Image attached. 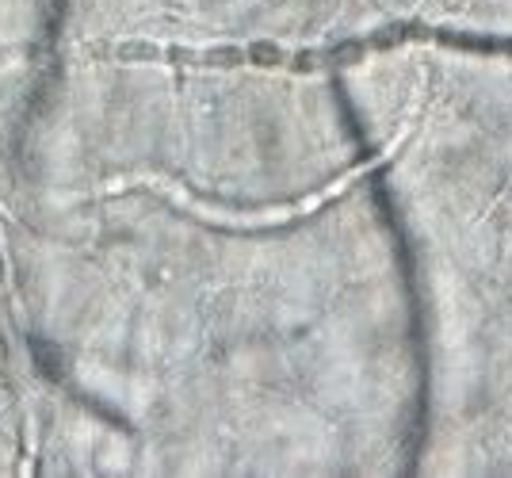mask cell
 <instances>
[{
	"label": "cell",
	"instance_id": "6da1fadb",
	"mask_svg": "<svg viewBox=\"0 0 512 478\" xmlns=\"http://www.w3.org/2000/svg\"><path fill=\"white\" fill-rule=\"evenodd\" d=\"M333 85V100H337V115H341L344 131L356 142L360 150V161H371L367 169V188H371V199H375V211L383 215L386 230H390V241H394V257H398V272H402V295H406V310H409V345H413V364H417V402H413V417H409V433H406V467L409 475L421 467V456H425L428 444V429H432V345H428V310H425V287H421V264H417V249H413V238H409V226L398 203H394V192L386 184V165L379 161V150L371 146V138L363 131L360 115H356V104L344 88L341 69H333L329 77Z\"/></svg>",
	"mask_w": 512,
	"mask_h": 478
}]
</instances>
